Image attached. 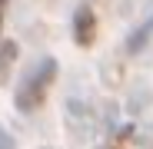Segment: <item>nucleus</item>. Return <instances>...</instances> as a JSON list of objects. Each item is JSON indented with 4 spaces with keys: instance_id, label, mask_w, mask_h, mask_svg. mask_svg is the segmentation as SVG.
I'll use <instances>...</instances> for the list:
<instances>
[{
    "instance_id": "f257e3e1",
    "label": "nucleus",
    "mask_w": 153,
    "mask_h": 149,
    "mask_svg": "<svg viewBox=\"0 0 153 149\" xmlns=\"http://www.w3.org/2000/svg\"><path fill=\"white\" fill-rule=\"evenodd\" d=\"M53 76H57V63H53V60H43V66H40L33 76L23 83V90L17 93V106H20L23 113H27V109H37V106L43 103L50 83H53Z\"/></svg>"
},
{
    "instance_id": "f03ea898",
    "label": "nucleus",
    "mask_w": 153,
    "mask_h": 149,
    "mask_svg": "<svg viewBox=\"0 0 153 149\" xmlns=\"http://www.w3.org/2000/svg\"><path fill=\"white\" fill-rule=\"evenodd\" d=\"M73 37H76L80 46H90V43L97 40V17H93L90 7H80V10H76V17H73Z\"/></svg>"
},
{
    "instance_id": "7ed1b4c3",
    "label": "nucleus",
    "mask_w": 153,
    "mask_h": 149,
    "mask_svg": "<svg viewBox=\"0 0 153 149\" xmlns=\"http://www.w3.org/2000/svg\"><path fill=\"white\" fill-rule=\"evenodd\" d=\"M13 60H17V43H4L0 46V83H7V76H10V70H13Z\"/></svg>"
},
{
    "instance_id": "20e7f679",
    "label": "nucleus",
    "mask_w": 153,
    "mask_h": 149,
    "mask_svg": "<svg viewBox=\"0 0 153 149\" xmlns=\"http://www.w3.org/2000/svg\"><path fill=\"white\" fill-rule=\"evenodd\" d=\"M4 4H7V0H0V17H4Z\"/></svg>"
}]
</instances>
